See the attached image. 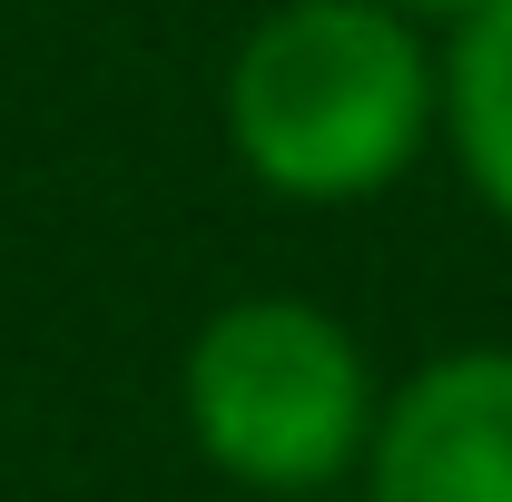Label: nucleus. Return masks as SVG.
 I'll return each instance as SVG.
<instances>
[{
	"mask_svg": "<svg viewBox=\"0 0 512 502\" xmlns=\"http://www.w3.org/2000/svg\"><path fill=\"white\" fill-rule=\"evenodd\" d=\"M227 148L296 207L394 188L444 128V60L375 0H276L227 60Z\"/></svg>",
	"mask_w": 512,
	"mask_h": 502,
	"instance_id": "nucleus-1",
	"label": "nucleus"
},
{
	"mask_svg": "<svg viewBox=\"0 0 512 502\" xmlns=\"http://www.w3.org/2000/svg\"><path fill=\"white\" fill-rule=\"evenodd\" d=\"M375 365L316 296H237L188 335L178 414L188 443L247 493L316 502L365 473L375 443Z\"/></svg>",
	"mask_w": 512,
	"mask_h": 502,
	"instance_id": "nucleus-2",
	"label": "nucleus"
},
{
	"mask_svg": "<svg viewBox=\"0 0 512 502\" xmlns=\"http://www.w3.org/2000/svg\"><path fill=\"white\" fill-rule=\"evenodd\" d=\"M365 502H512V345H453L384 394Z\"/></svg>",
	"mask_w": 512,
	"mask_h": 502,
	"instance_id": "nucleus-3",
	"label": "nucleus"
},
{
	"mask_svg": "<svg viewBox=\"0 0 512 502\" xmlns=\"http://www.w3.org/2000/svg\"><path fill=\"white\" fill-rule=\"evenodd\" d=\"M444 138L463 158V178H473V197L512 227V0H483L473 20H453Z\"/></svg>",
	"mask_w": 512,
	"mask_h": 502,
	"instance_id": "nucleus-4",
	"label": "nucleus"
},
{
	"mask_svg": "<svg viewBox=\"0 0 512 502\" xmlns=\"http://www.w3.org/2000/svg\"><path fill=\"white\" fill-rule=\"evenodd\" d=\"M375 10H394V20H414V30H453V20H473L483 0H375Z\"/></svg>",
	"mask_w": 512,
	"mask_h": 502,
	"instance_id": "nucleus-5",
	"label": "nucleus"
},
{
	"mask_svg": "<svg viewBox=\"0 0 512 502\" xmlns=\"http://www.w3.org/2000/svg\"><path fill=\"white\" fill-rule=\"evenodd\" d=\"M316 502H345V493H316Z\"/></svg>",
	"mask_w": 512,
	"mask_h": 502,
	"instance_id": "nucleus-6",
	"label": "nucleus"
}]
</instances>
